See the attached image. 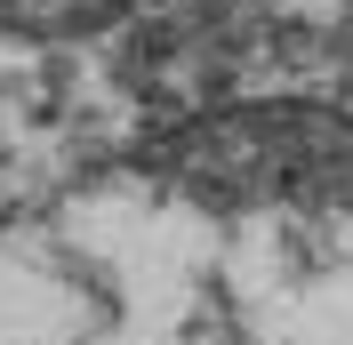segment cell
Returning a JSON list of instances; mask_svg holds the SVG:
<instances>
[{"mask_svg":"<svg viewBox=\"0 0 353 345\" xmlns=\"http://www.w3.org/2000/svg\"><path fill=\"white\" fill-rule=\"evenodd\" d=\"M145 0H0V24L8 32H48V41H72V32H105Z\"/></svg>","mask_w":353,"mask_h":345,"instance_id":"7a4b0ae2","label":"cell"},{"mask_svg":"<svg viewBox=\"0 0 353 345\" xmlns=\"http://www.w3.org/2000/svg\"><path fill=\"white\" fill-rule=\"evenodd\" d=\"M161 185L209 241L193 345H353L345 112H225L169 152Z\"/></svg>","mask_w":353,"mask_h":345,"instance_id":"6da1fadb","label":"cell"}]
</instances>
